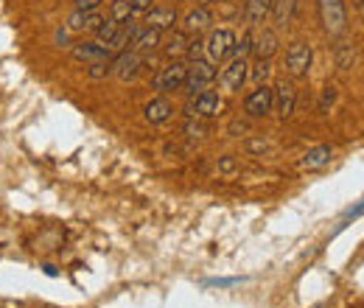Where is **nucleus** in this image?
Wrapping results in <instances>:
<instances>
[{
  "label": "nucleus",
  "mask_w": 364,
  "mask_h": 308,
  "mask_svg": "<svg viewBox=\"0 0 364 308\" xmlns=\"http://www.w3.org/2000/svg\"><path fill=\"white\" fill-rule=\"evenodd\" d=\"M216 68H213V62H208V59H193V65H188V73H185V82H182V90L193 98V95H199L202 90H208L213 82H216Z\"/></svg>",
  "instance_id": "obj_1"
},
{
  "label": "nucleus",
  "mask_w": 364,
  "mask_h": 308,
  "mask_svg": "<svg viewBox=\"0 0 364 308\" xmlns=\"http://www.w3.org/2000/svg\"><path fill=\"white\" fill-rule=\"evenodd\" d=\"M319 17L331 37H342L348 31V11L342 0H319Z\"/></svg>",
  "instance_id": "obj_2"
},
{
  "label": "nucleus",
  "mask_w": 364,
  "mask_h": 308,
  "mask_svg": "<svg viewBox=\"0 0 364 308\" xmlns=\"http://www.w3.org/2000/svg\"><path fill=\"white\" fill-rule=\"evenodd\" d=\"M311 62H314V51H311V45L303 43V40H297V43L289 45V51H286V70H289L291 76H297V79L309 76Z\"/></svg>",
  "instance_id": "obj_3"
},
{
  "label": "nucleus",
  "mask_w": 364,
  "mask_h": 308,
  "mask_svg": "<svg viewBox=\"0 0 364 308\" xmlns=\"http://www.w3.org/2000/svg\"><path fill=\"white\" fill-rule=\"evenodd\" d=\"M219 110H222V95L216 90H202L185 107V112L191 118H213V115H219Z\"/></svg>",
  "instance_id": "obj_4"
},
{
  "label": "nucleus",
  "mask_w": 364,
  "mask_h": 308,
  "mask_svg": "<svg viewBox=\"0 0 364 308\" xmlns=\"http://www.w3.org/2000/svg\"><path fill=\"white\" fill-rule=\"evenodd\" d=\"M235 48V34L230 28H219V31H210L208 43H205V53H208V62H222L228 59Z\"/></svg>",
  "instance_id": "obj_5"
},
{
  "label": "nucleus",
  "mask_w": 364,
  "mask_h": 308,
  "mask_svg": "<svg viewBox=\"0 0 364 308\" xmlns=\"http://www.w3.org/2000/svg\"><path fill=\"white\" fill-rule=\"evenodd\" d=\"M247 76H250V62H247L244 56H232V59H230V65L222 70L219 82H222V87L228 90V92H235V90L244 87Z\"/></svg>",
  "instance_id": "obj_6"
},
{
  "label": "nucleus",
  "mask_w": 364,
  "mask_h": 308,
  "mask_svg": "<svg viewBox=\"0 0 364 308\" xmlns=\"http://www.w3.org/2000/svg\"><path fill=\"white\" fill-rule=\"evenodd\" d=\"M244 110H247L250 118H267V115L272 112V87L258 85V87L247 95Z\"/></svg>",
  "instance_id": "obj_7"
},
{
  "label": "nucleus",
  "mask_w": 364,
  "mask_h": 308,
  "mask_svg": "<svg viewBox=\"0 0 364 308\" xmlns=\"http://www.w3.org/2000/svg\"><path fill=\"white\" fill-rule=\"evenodd\" d=\"M185 73H188V65H182V62H171V65H166V68L154 76V90H160V92L182 90Z\"/></svg>",
  "instance_id": "obj_8"
},
{
  "label": "nucleus",
  "mask_w": 364,
  "mask_h": 308,
  "mask_svg": "<svg viewBox=\"0 0 364 308\" xmlns=\"http://www.w3.org/2000/svg\"><path fill=\"white\" fill-rule=\"evenodd\" d=\"M140 65H143V56H140V53H135V51H121V53L109 62V73H115L118 79L129 82L137 70H140Z\"/></svg>",
  "instance_id": "obj_9"
},
{
  "label": "nucleus",
  "mask_w": 364,
  "mask_h": 308,
  "mask_svg": "<svg viewBox=\"0 0 364 308\" xmlns=\"http://www.w3.org/2000/svg\"><path fill=\"white\" fill-rule=\"evenodd\" d=\"M294 104H297V90L291 87L289 82H280L272 90V107L277 110L280 118H289L294 112Z\"/></svg>",
  "instance_id": "obj_10"
},
{
  "label": "nucleus",
  "mask_w": 364,
  "mask_h": 308,
  "mask_svg": "<svg viewBox=\"0 0 364 308\" xmlns=\"http://www.w3.org/2000/svg\"><path fill=\"white\" fill-rule=\"evenodd\" d=\"M73 59L76 62H107L109 59V48L104 43H92V40H85V43H76L73 45Z\"/></svg>",
  "instance_id": "obj_11"
},
{
  "label": "nucleus",
  "mask_w": 364,
  "mask_h": 308,
  "mask_svg": "<svg viewBox=\"0 0 364 308\" xmlns=\"http://www.w3.org/2000/svg\"><path fill=\"white\" fill-rule=\"evenodd\" d=\"M182 26H185V34H202V31H208L213 26V11L208 6H196L193 11L185 14Z\"/></svg>",
  "instance_id": "obj_12"
},
{
  "label": "nucleus",
  "mask_w": 364,
  "mask_h": 308,
  "mask_svg": "<svg viewBox=\"0 0 364 308\" xmlns=\"http://www.w3.org/2000/svg\"><path fill=\"white\" fill-rule=\"evenodd\" d=\"M269 11H272V0H247L244 3V23L247 26H264L269 20Z\"/></svg>",
  "instance_id": "obj_13"
},
{
  "label": "nucleus",
  "mask_w": 364,
  "mask_h": 308,
  "mask_svg": "<svg viewBox=\"0 0 364 308\" xmlns=\"http://www.w3.org/2000/svg\"><path fill=\"white\" fill-rule=\"evenodd\" d=\"M174 23H177V11L174 9H149V14H146V28L160 31V34L174 28Z\"/></svg>",
  "instance_id": "obj_14"
},
{
  "label": "nucleus",
  "mask_w": 364,
  "mask_h": 308,
  "mask_svg": "<svg viewBox=\"0 0 364 308\" xmlns=\"http://www.w3.org/2000/svg\"><path fill=\"white\" fill-rule=\"evenodd\" d=\"M143 112H146V121H149V124H166V121L174 115V104L160 95V98H151Z\"/></svg>",
  "instance_id": "obj_15"
},
{
  "label": "nucleus",
  "mask_w": 364,
  "mask_h": 308,
  "mask_svg": "<svg viewBox=\"0 0 364 308\" xmlns=\"http://www.w3.org/2000/svg\"><path fill=\"white\" fill-rule=\"evenodd\" d=\"M331 157H333V149H331V146H314L311 152H306V154H303V160H300V169H306V171H317V169H325V166L331 163Z\"/></svg>",
  "instance_id": "obj_16"
},
{
  "label": "nucleus",
  "mask_w": 364,
  "mask_h": 308,
  "mask_svg": "<svg viewBox=\"0 0 364 308\" xmlns=\"http://www.w3.org/2000/svg\"><path fill=\"white\" fill-rule=\"evenodd\" d=\"M101 14H95V11H73L70 17H68V31H95L98 26H101Z\"/></svg>",
  "instance_id": "obj_17"
},
{
  "label": "nucleus",
  "mask_w": 364,
  "mask_h": 308,
  "mask_svg": "<svg viewBox=\"0 0 364 308\" xmlns=\"http://www.w3.org/2000/svg\"><path fill=\"white\" fill-rule=\"evenodd\" d=\"M294 11H297V0H272L269 17L274 20L277 28H286V26L294 20Z\"/></svg>",
  "instance_id": "obj_18"
},
{
  "label": "nucleus",
  "mask_w": 364,
  "mask_h": 308,
  "mask_svg": "<svg viewBox=\"0 0 364 308\" xmlns=\"http://www.w3.org/2000/svg\"><path fill=\"white\" fill-rule=\"evenodd\" d=\"M137 37V26L135 23H129V26H124V28H118L109 40H107V48H109V53H121V51H127L132 40Z\"/></svg>",
  "instance_id": "obj_19"
},
{
  "label": "nucleus",
  "mask_w": 364,
  "mask_h": 308,
  "mask_svg": "<svg viewBox=\"0 0 364 308\" xmlns=\"http://www.w3.org/2000/svg\"><path fill=\"white\" fill-rule=\"evenodd\" d=\"M252 51H255L258 59H269L277 51V34L269 31V28H264L258 37H252Z\"/></svg>",
  "instance_id": "obj_20"
},
{
  "label": "nucleus",
  "mask_w": 364,
  "mask_h": 308,
  "mask_svg": "<svg viewBox=\"0 0 364 308\" xmlns=\"http://www.w3.org/2000/svg\"><path fill=\"white\" fill-rule=\"evenodd\" d=\"M157 45H160V31L146 28V31H137V37L132 40V51L143 56V53H151Z\"/></svg>",
  "instance_id": "obj_21"
},
{
  "label": "nucleus",
  "mask_w": 364,
  "mask_h": 308,
  "mask_svg": "<svg viewBox=\"0 0 364 308\" xmlns=\"http://www.w3.org/2000/svg\"><path fill=\"white\" fill-rule=\"evenodd\" d=\"M188 45H191L188 34H185V31H177V34H171V40L166 45V53H168L171 59H177L182 53H188Z\"/></svg>",
  "instance_id": "obj_22"
},
{
  "label": "nucleus",
  "mask_w": 364,
  "mask_h": 308,
  "mask_svg": "<svg viewBox=\"0 0 364 308\" xmlns=\"http://www.w3.org/2000/svg\"><path fill=\"white\" fill-rule=\"evenodd\" d=\"M132 14H135V11H132V3H129V0H112L109 17H112L115 23H129Z\"/></svg>",
  "instance_id": "obj_23"
},
{
  "label": "nucleus",
  "mask_w": 364,
  "mask_h": 308,
  "mask_svg": "<svg viewBox=\"0 0 364 308\" xmlns=\"http://www.w3.org/2000/svg\"><path fill=\"white\" fill-rule=\"evenodd\" d=\"M115 31H118V23H115V20L109 17V20H101V26L95 28V37H98V43L107 45V40H109V37H112Z\"/></svg>",
  "instance_id": "obj_24"
},
{
  "label": "nucleus",
  "mask_w": 364,
  "mask_h": 308,
  "mask_svg": "<svg viewBox=\"0 0 364 308\" xmlns=\"http://www.w3.org/2000/svg\"><path fill=\"white\" fill-rule=\"evenodd\" d=\"M269 70H272V68H269V59H258V65L252 68V79H255L258 85H264V82L269 79Z\"/></svg>",
  "instance_id": "obj_25"
},
{
  "label": "nucleus",
  "mask_w": 364,
  "mask_h": 308,
  "mask_svg": "<svg viewBox=\"0 0 364 308\" xmlns=\"http://www.w3.org/2000/svg\"><path fill=\"white\" fill-rule=\"evenodd\" d=\"M185 134H188V137H205V134H208V127H205L202 121H193V118H191V121L185 124Z\"/></svg>",
  "instance_id": "obj_26"
},
{
  "label": "nucleus",
  "mask_w": 364,
  "mask_h": 308,
  "mask_svg": "<svg viewBox=\"0 0 364 308\" xmlns=\"http://www.w3.org/2000/svg\"><path fill=\"white\" fill-rule=\"evenodd\" d=\"M87 73H90V79H104V76H109V59H107V62H92Z\"/></svg>",
  "instance_id": "obj_27"
},
{
  "label": "nucleus",
  "mask_w": 364,
  "mask_h": 308,
  "mask_svg": "<svg viewBox=\"0 0 364 308\" xmlns=\"http://www.w3.org/2000/svg\"><path fill=\"white\" fill-rule=\"evenodd\" d=\"M336 101V87H325V92H322V101H319V110L322 112H328V107Z\"/></svg>",
  "instance_id": "obj_28"
},
{
  "label": "nucleus",
  "mask_w": 364,
  "mask_h": 308,
  "mask_svg": "<svg viewBox=\"0 0 364 308\" xmlns=\"http://www.w3.org/2000/svg\"><path fill=\"white\" fill-rule=\"evenodd\" d=\"M101 6V0H76V9L79 11H95Z\"/></svg>",
  "instance_id": "obj_29"
},
{
  "label": "nucleus",
  "mask_w": 364,
  "mask_h": 308,
  "mask_svg": "<svg viewBox=\"0 0 364 308\" xmlns=\"http://www.w3.org/2000/svg\"><path fill=\"white\" fill-rule=\"evenodd\" d=\"M132 3V11H149L151 9V0H129Z\"/></svg>",
  "instance_id": "obj_30"
},
{
  "label": "nucleus",
  "mask_w": 364,
  "mask_h": 308,
  "mask_svg": "<svg viewBox=\"0 0 364 308\" xmlns=\"http://www.w3.org/2000/svg\"><path fill=\"white\" fill-rule=\"evenodd\" d=\"M235 283H241L238 277H225V280H208V286H235Z\"/></svg>",
  "instance_id": "obj_31"
},
{
  "label": "nucleus",
  "mask_w": 364,
  "mask_h": 308,
  "mask_svg": "<svg viewBox=\"0 0 364 308\" xmlns=\"http://www.w3.org/2000/svg\"><path fill=\"white\" fill-rule=\"evenodd\" d=\"M232 166H235V163H232V157H225V160L219 163V169H222V171H232Z\"/></svg>",
  "instance_id": "obj_32"
},
{
  "label": "nucleus",
  "mask_w": 364,
  "mask_h": 308,
  "mask_svg": "<svg viewBox=\"0 0 364 308\" xmlns=\"http://www.w3.org/2000/svg\"><path fill=\"white\" fill-rule=\"evenodd\" d=\"M230 132L235 134V132H247V124H241V121H235L232 127H230Z\"/></svg>",
  "instance_id": "obj_33"
},
{
  "label": "nucleus",
  "mask_w": 364,
  "mask_h": 308,
  "mask_svg": "<svg viewBox=\"0 0 364 308\" xmlns=\"http://www.w3.org/2000/svg\"><path fill=\"white\" fill-rule=\"evenodd\" d=\"M353 9H356V11H362V0H353Z\"/></svg>",
  "instance_id": "obj_34"
},
{
  "label": "nucleus",
  "mask_w": 364,
  "mask_h": 308,
  "mask_svg": "<svg viewBox=\"0 0 364 308\" xmlns=\"http://www.w3.org/2000/svg\"><path fill=\"white\" fill-rule=\"evenodd\" d=\"M208 3H210V0H199V6H208Z\"/></svg>",
  "instance_id": "obj_35"
}]
</instances>
